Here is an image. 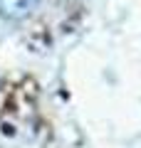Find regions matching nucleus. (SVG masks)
<instances>
[{
  "label": "nucleus",
  "mask_w": 141,
  "mask_h": 148,
  "mask_svg": "<svg viewBox=\"0 0 141 148\" xmlns=\"http://www.w3.org/2000/svg\"><path fill=\"white\" fill-rule=\"evenodd\" d=\"M37 3L40 0H0V15L8 20H20L35 10Z\"/></svg>",
  "instance_id": "1"
}]
</instances>
